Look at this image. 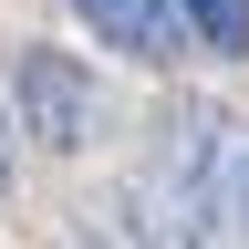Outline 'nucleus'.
I'll return each mask as SVG.
<instances>
[{
	"instance_id": "39448f33",
	"label": "nucleus",
	"mask_w": 249,
	"mask_h": 249,
	"mask_svg": "<svg viewBox=\"0 0 249 249\" xmlns=\"http://www.w3.org/2000/svg\"><path fill=\"white\" fill-rule=\"evenodd\" d=\"M0 197H11V124H0Z\"/></svg>"
},
{
	"instance_id": "f03ea898",
	"label": "nucleus",
	"mask_w": 249,
	"mask_h": 249,
	"mask_svg": "<svg viewBox=\"0 0 249 249\" xmlns=\"http://www.w3.org/2000/svg\"><path fill=\"white\" fill-rule=\"evenodd\" d=\"M93 124H104V93L73 52H21V135L52 145V156H83Z\"/></svg>"
},
{
	"instance_id": "20e7f679",
	"label": "nucleus",
	"mask_w": 249,
	"mask_h": 249,
	"mask_svg": "<svg viewBox=\"0 0 249 249\" xmlns=\"http://www.w3.org/2000/svg\"><path fill=\"white\" fill-rule=\"evenodd\" d=\"M177 11H187V31H197L208 52L249 62V0H177Z\"/></svg>"
},
{
	"instance_id": "7ed1b4c3",
	"label": "nucleus",
	"mask_w": 249,
	"mask_h": 249,
	"mask_svg": "<svg viewBox=\"0 0 249 249\" xmlns=\"http://www.w3.org/2000/svg\"><path fill=\"white\" fill-rule=\"evenodd\" d=\"M73 11H83V31H93L104 52H124V62H145V73H166V62H177L187 42H197L177 0H73Z\"/></svg>"
},
{
	"instance_id": "f257e3e1",
	"label": "nucleus",
	"mask_w": 249,
	"mask_h": 249,
	"mask_svg": "<svg viewBox=\"0 0 249 249\" xmlns=\"http://www.w3.org/2000/svg\"><path fill=\"white\" fill-rule=\"evenodd\" d=\"M156 239H249V124L218 104H187L166 124V166L145 187Z\"/></svg>"
}]
</instances>
